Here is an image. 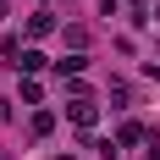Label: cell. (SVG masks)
I'll list each match as a JSON object with an SVG mask.
<instances>
[{
  "label": "cell",
  "mask_w": 160,
  "mask_h": 160,
  "mask_svg": "<svg viewBox=\"0 0 160 160\" xmlns=\"http://www.w3.org/2000/svg\"><path fill=\"white\" fill-rule=\"evenodd\" d=\"M66 116H72L78 127H94V122H99V105H94V99H72V105H66Z\"/></svg>",
  "instance_id": "obj_1"
},
{
  "label": "cell",
  "mask_w": 160,
  "mask_h": 160,
  "mask_svg": "<svg viewBox=\"0 0 160 160\" xmlns=\"http://www.w3.org/2000/svg\"><path fill=\"white\" fill-rule=\"evenodd\" d=\"M83 66H88V55H83V50H72L66 61H55V72H61V78H83Z\"/></svg>",
  "instance_id": "obj_2"
},
{
  "label": "cell",
  "mask_w": 160,
  "mask_h": 160,
  "mask_svg": "<svg viewBox=\"0 0 160 160\" xmlns=\"http://www.w3.org/2000/svg\"><path fill=\"white\" fill-rule=\"evenodd\" d=\"M44 33H55V17H50V11H33L28 17V39H44Z\"/></svg>",
  "instance_id": "obj_3"
},
{
  "label": "cell",
  "mask_w": 160,
  "mask_h": 160,
  "mask_svg": "<svg viewBox=\"0 0 160 160\" xmlns=\"http://www.w3.org/2000/svg\"><path fill=\"white\" fill-rule=\"evenodd\" d=\"M144 138H149V132L138 127V122H122V132H116V144H122V149H132V144H144Z\"/></svg>",
  "instance_id": "obj_4"
},
{
  "label": "cell",
  "mask_w": 160,
  "mask_h": 160,
  "mask_svg": "<svg viewBox=\"0 0 160 160\" xmlns=\"http://www.w3.org/2000/svg\"><path fill=\"white\" fill-rule=\"evenodd\" d=\"M33 138H50V132H55V111H33Z\"/></svg>",
  "instance_id": "obj_5"
},
{
  "label": "cell",
  "mask_w": 160,
  "mask_h": 160,
  "mask_svg": "<svg viewBox=\"0 0 160 160\" xmlns=\"http://www.w3.org/2000/svg\"><path fill=\"white\" fill-rule=\"evenodd\" d=\"M44 55H39V50H22V61H17V72H28V78H33V72H44Z\"/></svg>",
  "instance_id": "obj_6"
},
{
  "label": "cell",
  "mask_w": 160,
  "mask_h": 160,
  "mask_svg": "<svg viewBox=\"0 0 160 160\" xmlns=\"http://www.w3.org/2000/svg\"><path fill=\"white\" fill-rule=\"evenodd\" d=\"M0 55L17 66V61H22V39H17V33H6V39H0Z\"/></svg>",
  "instance_id": "obj_7"
},
{
  "label": "cell",
  "mask_w": 160,
  "mask_h": 160,
  "mask_svg": "<svg viewBox=\"0 0 160 160\" xmlns=\"http://www.w3.org/2000/svg\"><path fill=\"white\" fill-rule=\"evenodd\" d=\"M122 6L132 11V22H155V17H149V0H122Z\"/></svg>",
  "instance_id": "obj_8"
},
{
  "label": "cell",
  "mask_w": 160,
  "mask_h": 160,
  "mask_svg": "<svg viewBox=\"0 0 160 160\" xmlns=\"http://www.w3.org/2000/svg\"><path fill=\"white\" fill-rule=\"evenodd\" d=\"M149 160H160V144H155V149H149Z\"/></svg>",
  "instance_id": "obj_9"
},
{
  "label": "cell",
  "mask_w": 160,
  "mask_h": 160,
  "mask_svg": "<svg viewBox=\"0 0 160 160\" xmlns=\"http://www.w3.org/2000/svg\"><path fill=\"white\" fill-rule=\"evenodd\" d=\"M0 17H6V0H0Z\"/></svg>",
  "instance_id": "obj_10"
}]
</instances>
